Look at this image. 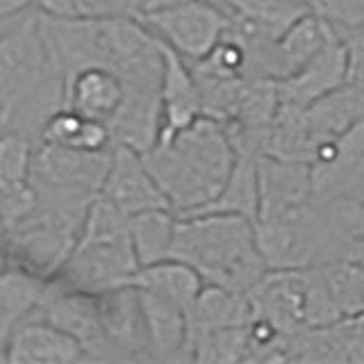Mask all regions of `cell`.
<instances>
[{
    "label": "cell",
    "mask_w": 364,
    "mask_h": 364,
    "mask_svg": "<svg viewBox=\"0 0 364 364\" xmlns=\"http://www.w3.org/2000/svg\"><path fill=\"white\" fill-rule=\"evenodd\" d=\"M348 82V53L346 46L333 28L330 37L310 62L299 71L278 80L280 105L305 109L314 100Z\"/></svg>",
    "instance_id": "obj_12"
},
{
    "label": "cell",
    "mask_w": 364,
    "mask_h": 364,
    "mask_svg": "<svg viewBox=\"0 0 364 364\" xmlns=\"http://www.w3.org/2000/svg\"><path fill=\"white\" fill-rule=\"evenodd\" d=\"M196 212H223L239 214L250 221H257L259 214V182H257V157L237 155L232 173L216 193V198ZM191 214V212H189Z\"/></svg>",
    "instance_id": "obj_25"
},
{
    "label": "cell",
    "mask_w": 364,
    "mask_h": 364,
    "mask_svg": "<svg viewBox=\"0 0 364 364\" xmlns=\"http://www.w3.org/2000/svg\"><path fill=\"white\" fill-rule=\"evenodd\" d=\"M39 316L66 330L82 344L87 358H109L112 346L100 321L96 296L77 291L62 284L60 280H50L48 296L39 310Z\"/></svg>",
    "instance_id": "obj_11"
},
{
    "label": "cell",
    "mask_w": 364,
    "mask_h": 364,
    "mask_svg": "<svg viewBox=\"0 0 364 364\" xmlns=\"http://www.w3.org/2000/svg\"><path fill=\"white\" fill-rule=\"evenodd\" d=\"M253 321V310H250L248 294H239L221 284H210L205 282L200 289L196 303L189 310V344L191 341L212 333V330L221 328H237V326H248Z\"/></svg>",
    "instance_id": "obj_19"
},
{
    "label": "cell",
    "mask_w": 364,
    "mask_h": 364,
    "mask_svg": "<svg viewBox=\"0 0 364 364\" xmlns=\"http://www.w3.org/2000/svg\"><path fill=\"white\" fill-rule=\"evenodd\" d=\"M5 130H7V123L3 119V114H0V132H5Z\"/></svg>",
    "instance_id": "obj_39"
},
{
    "label": "cell",
    "mask_w": 364,
    "mask_h": 364,
    "mask_svg": "<svg viewBox=\"0 0 364 364\" xmlns=\"http://www.w3.org/2000/svg\"><path fill=\"white\" fill-rule=\"evenodd\" d=\"M109 162L112 151H82L37 141L30 185L39 189L100 193Z\"/></svg>",
    "instance_id": "obj_7"
},
{
    "label": "cell",
    "mask_w": 364,
    "mask_h": 364,
    "mask_svg": "<svg viewBox=\"0 0 364 364\" xmlns=\"http://www.w3.org/2000/svg\"><path fill=\"white\" fill-rule=\"evenodd\" d=\"M50 289V280L23 267L7 264L0 273V318L11 326L39 314Z\"/></svg>",
    "instance_id": "obj_24"
},
{
    "label": "cell",
    "mask_w": 364,
    "mask_h": 364,
    "mask_svg": "<svg viewBox=\"0 0 364 364\" xmlns=\"http://www.w3.org/2000/svg\"><path fill=\"white\" fill-rule=\"evenodd\" d=\"M257 248L267 269H310L344 255L339 235L323 203H307L289 214L255 221Z\"/></svg>",
    "instance_id": "obj_5"
},
{
    "label": "cell",
    "mask_w": 364,
    "mask_h": 364,
    "mask_svg": "<svg viewBox=\"0 0 364 364\" xmlns=\"http://www.w3.org/2000/svg\"><path fill=\"white\" fill-rule=\"evenodd\" d=\"M303 117L318 144L341 136L364 119V87L353 82L341 85L307 105Z\"/></svg>",
    "instance_id": "obj_20"
},
{
    "label": "cell",
    "mask_w": 364,
    "mask_h": 364,
    "mask_svg": "<svg viewBox=\"0 0 364 364\" xmlns=\"http://www.w3.org/2000/svg\"><path fill=\"white\" fill-rule=\"evenodd\" d=\"M307 5L335 30L364 28V0H307Z\"/></svg>",
    "instance_id": "obj_30"
},
{
    "label": "cell",
    "mask_w": 364,
    "mask_h": 364,
    "mask_svg": "<svg viewBox=\"0 0 364 364\" xmlns=\"http://www.w3.org/2000/svg\"><path fill=\"white\" fill-rule=\"evenodd\" d=\"M96 303L112 350H128L130 355L146 353L148 355L146 326L136 287L128 284V287L105 291L96 296Z\"/></svg>",
    "instance_id": "obj_18"
},
{
    "label": "cell",
    "mask_w": 364,
    "mask_h": 364,
    "mask_svg": "<svg viewBox=\"0 0 364 364\" xmlns=\"http://www.w3.org/2000/svg\"><path fill=\"white\" fill-rule=\"evenodd\" d=\"M318 271L341 318L364 314V269L358 262L341 255L318 264Z\"/></svg>",
    "instance_id": "obj_27"
},
{
    "label": "cell",
    "mask_w": 364,
    "mask_h": 364,
    "mask_svg": "<svg viewBox=\"0 0 364 364\" xmlns=\"http://www.w3.org/2000/svg\"><path fill=\"white\" fill-rule=\"evenodd\" d=\"M34 136L9 128L0 132V191L28 187L34 166Z\"/></svg>",
    "instance_id": "obj_28"
},
{
    "label": "cell",
    "mask_w": 364,
    "mask_h": 364,
    "mask_svg": "<svg viewBox=\"0 0 364 364\" xmlns=\"http://www.w3.org/2000/svg\"><path fill=\"white\" fill-rule=\"evenodd\" d=\"M5 23H7V21H0V34H3V32L11 26V23H9V26H5Z\"/></svg>",
    "instance_id": "obj_40"
},
{
    "label": "cell",
    "mask_w": 364,
    "mask_h": 364,
    "mask_svg": "<svg viewBox=\"0 0 364 364\" xmlns=\"http://www.w3.org/2000/svg\"><path fill=\"white\" fill-rule=\"evenodd\" d=\"M136 18L187 62L203 60L223 39L232 21L228 5L216 0H191L178 7L146 11Z\"/></svg>",
    "instance_id": "obj_6"
},
{
    "label": "cell",
    "mask_w": 364,
    "mask_h": 364,
    "mask_svg": "<svg viewBox=\"0 0 364 364\" xmlns=\"http://www.w3.org/2000/svg\"><path fill=\"white\" fill-rule=\"evenodd\" d=\"M259 214L257 219L289 214L314 200L312 166L273 155L257 157Z\"/></svg>",
    "instance_id": "obj_13"
},
{
    "label": "cell",
    "mask_w": 364,
    "mask_h": 364,
    "mask_svg": "<svg viewBox=\"0 0 364 364\" xmlns=\"http://www.w3.org/2000/svg\"><path fill=\"white\" fill-rule=\"evenodd\" d=\"M250 326V323H248ZM248 326L221 328L196 337L189 346L193 362H244L248 350Z\"/></svg>",
    "instance_id": "obj_29"
},
{
    "label": "cell",
    "mask_w": 364,
    "mask_h": 364,
    "mask_svg": "<svg viewBox=\"0 0 364 364\" xmlns=\"http://www.w3.org/2000/svg\"><path fill=\"white\" fill-rule=\"evenodd\" d=\"M230 18L242 30L262 39L278 41L296 21L312 11L307 3L296 0H223Z\"/></svg>",
    "instance_id": "obj_22"
},
{
    "label": "cell",
    "mask_w": 364,
    "mask_h": 364,
    "mask_svg": "<svg viewBox=\"0 0 364 364\" xmlns=\"http://www.w3.org/2000/svg\"><path fill=\"white\" fill-rule=\"evenodd\" d=\"M139 291L144 326H146V344L148 358L159 362L189 360V312L173 301L151 294L146 289Z\"/></svg>",
    "instance_id": "obj_16"
},
{
    "label": "cell",
    "mask_w": 364,
    "mask_h": 364,
    "mask_svg": "<svg viewBox=\"0 0 364 364\" xmlns=\"http://www.w3.org/2000/svg\"><path fill=\"white\" fill-rule=\"evenodd\" d=\"M77 0H34V5L41 14L48 16H77Z\"/></svg>",
    "instance_id": "obj_33"
},
{
    "label": "cell",
    "mask_w": 364,
    "mask_h": 364,
    "mask_svg": "<svg viewBox=\"0 0 364 364\" xmlns=\"http://www.w3.org/2000/svg\"><path fill=\"white\" fill-rule=\"evenodd\" d=\"M168 257L196 269L205 282L239 294H248L269 271L257 248L255 221L223 212L178 214Z\"/></svg>",
    "instance_id": "obj_3"
},
{
    "label": "cell",
    "mask_w": 364,
    "mask_h": 364,
    "mask_svg": "<svg viewBox=\"0 0 364 364\" xmlns=\"http://www.w3.org/2000/svg\"><path fill=\"white\" fill-rule=\"evenodd\" d=\"M132 287L162 296V299L173 301L189 312L191 305L196 303L200 289L205 287V280L196 269H191L185 262L166 257L136 271Z\"/></svg>",
    "instance_id": "obj_23"
},
{
    "label": "cell",
    "mask_w": 364,
    "mask_h": 364,
    "mask_svg": "<svg viewBox=\"0 0 364 364\" xmlns=\"http://www.w3.org/2000/svg\"><path fill=\"white\" fill-rule=\"evenodd\" d=\"M178 214L171 208L146 210L130 216V237L139 267L155 264L171 255Z\"/></svg>",
    "instance_id": "obj_26"
},
{
    "label": "cell",
    "mask_w": 364,
    "mask_h": 364,
    "mask_svg": "<svg viewBox=\"0 0 364 364\" xmlns=\"http://www.w3.org/2000/svg\"><path fill=\"white\" fill-rule=\"evenodd\" d=\"M5 232H7V225H5V216H3V210H0V242L5 239Z\"/></svg>",
    "instance_id": "obj_38"
},
{
    "label": "cell",
    "mask_w": 364,
    "mask_h": 364,
    "mask_svg": "<svg viewBox=\"0 0 364 364\" xmlns=\"http://www.w3.org/2000/svg\"><path fill=\"white\" fill-rule=\"evenodd\" d=\"M125 96L119 73L105 66H85L64 77V107H71L87 119L109 123Z\"/></svg>",
    "instance_id": "obj_17"
},
{
    "label": "cell",
    "mask_w": 364,
    "mask_h": 364,
    "mask_svg": "<svg viewBox=\"0 0 364 364\" xmlns=\"http://www.w3.org/2000/svg\"><path fill=\"white\" fill-rule=\"evenodd\" d=\"M146 0H77V16L89 18H136L141 14Z\"/></svg>",
    "instance_id": "obj_31"
},
{
    "label": "cell",
    "mask_w": 364,
    "mask_h": 364,
    "mask_svg": "<svg viewBox=\"0 0 364 364\" xmlns=\"http://www.w3.org/2000/svg\"><path fill=\"white\" fill-rule=\"evenodd\" d=\"M162 60L164 71L162 87H159V96H162V132H159V141L176 136L205 114L200 87L191 71V64L164 41Z\"/></svg>",
    "instance_id": "obj_14"
},
{
    "label": "cell",
    "mask_w": 364,
    "mask_h": 364,
    "mask_svg": "<svg viewBox=\"0 0 364 364\" xmlns=\"http://www.w3.org/2000/svg\"><path fill=\"white\" fill-rule=\"evenodd\" d=\"M100 193L128 216L146 210L171 208L144 153L125 144H117L112 148V162Z\"/></svg>",
    "instance_id": "obj_10"
},
{
    "label": "cell",
    "mask_w": 364,
    "mask_h": 364,
    "mask_svg": "<svg viewBox=\"0 0 364 364\" xmlns=\"http://www.w3.org/2000/svg\"><path fill=\"white\" fill-rule=\"evenodd\" d=\"M139 269L130 237V216L98 193L87 210L73 253L55 280L71 289L100 296L132 284Z\"/></svg>",
    "instance_id": "obj_4"
},
{
    "label": "cell",
    "mask_w": 364,
    "mask_h": 364,
    "mask_svg": "<svg viewBox=\"0 0 364 364\" xmlns=\"http://www.w3.org/2000/svg\"><path fill=\"white\" fill-rule=\"evenodd\" d=\"M310 269H269L248 291L253 318H264L280 333L291 335L307 328Z\"/></svg>",
    "instance_id": "obj_9"
},
{
    "label": "cell",
    "mask_w": 364,
    "mask_h": 364,
    "mask_svg": "<svg viewBox=\"0 0 364 364\" xmlns=\"http://www.w3.org/2000/svg\"><path fill=\"white\" fill-rule=\"evenodd\" d=\"M30 5H34V0H0V21H14L26 14Z\"/></svg>",
    "instance_id": "obj_34"
},
{
    "label": "cell",
    "mask_w": 364,
    "mask_h": 364,
    "mask_svg": "<svg viewBox=\"0 0 364 364\" xmlns=\"http://www.w3.org/2000/svg\"><path fill=\"white\" fill-rule=\"evenodd\" d=\"M333 32V26L326 23L314 11H307L294 26L273 43L271 50V77L282 80L296 73L303 64L321 50V46Z\"/></svg>",
    "instance_id": "obj_21"
},
{
    "label": "cell",
    "mask_w": 364,
    "mask_h": 364,
    "mask_svg": "<svg viewBox=\"0 0 364 364\" xmlns=\"http://www.w3.org/2000/svg\"><path fill=\"white\" fill-rule=\"evenodd\" d=\"M348 53V82L364 87V28L337 30Z\"/></svg>",
    "instance_id": "obj_32"
},
{
    "label": "cell",
    "mask_w": 364,
    "mask_h": 364,
    "mask_svg": "<svg viewBox=\"0 0 364 364\" xmlns=\"http://www.w3.org/2000/svg\"><path fill=\"white\" fill-rule=\"evenodd\" d=\"M9 264V255H7V248H5V242H0V273H3Z\"/></svg>",
    "instance_id": "obj_37"
},
{
    "label": "cell",
    "mask_w": 364,
    "mask_h": 364,
    "mask_svg": "<svg viewBox=\"0 0 364 364\" xmlns=\"http://www.w3.org/2000/svg\"><path fill=\"white\" fill-rule=\"evenodd\" d=\"M344 257L358 262V264L364 269V239H350V242H346Z\"/></svg>",
    "instance_id": "obj_35"
},
{
    "label": "cell",
    "mask_w": 364,
    "mask_h": 364,
    "mask_svg": "<svg viewBox=\"0 0 364 364\" xmlns=\"http://www.w3.org/2000/svg\"><path fill=\"white\" fill-rule=\"evenodd\" d=\"M11 330H14V326L0 318V362H5V355H7V341H9Z\"/></svg>",
    "instance_id": "obj_36"
},
{
    "label": "cell",
    "mask_w": 364,
    "mask_h": 364,
    "mask_svg": "<svg viewBox=\"0 0 364 364\" xmlns=\"http://www.w3.org/2000/svg\"><path fill=\"white\" fill-rule=\"evenodd\" d=\"M296 3H307V0H296Z\"/></svg>",
    "instance_id": "obj_42"
},
{
    "label": "cell",
    "mask_w": 364,
    "mask_h": 364,
    "mask_svg": "<svg viewBox=\"0 0 364 364\" xmlns=\"http://www.w3.org/2000/svg\"><path fill=\"white\" fill-rule=\"evenodd\" d=\"M64 107V77L46 48L39 14L23 16L0 34V114L9 128L39 136L43 121Z\"/></svg>",
    "instance_id": "obj_2"
},
{
    "label": "cell",
    "mask_w": 364,
    "mask_h": 364,
    "mask_svg": "<svg viewBox=\"0 0 364 364\" xmlns=\"http://www.w3.org/2000/svg\"><path fill=\"white\" fill-rule=\"evenodd\" d=\"M80 360H87L82 344L43 316L37 318V314L18 321L7 341L5 362L11 364H68Z\"/></svg>",
    "instance_id": "obj_15"
},
{
    "label": "cell",
    "mask_w": 364,
    "mask_h": 364,
    "mask_svg": "<svg viewBox=\"0 0 364 364\" xmlns=\"http://www.w3.org/2000/svg\"><path fill=\"white\" fill-rule=\"evenodd\" d=\"M358 198L364 203V185H362V187H360V191H358Z\"/></svg>",
    "instance_id": "obj_41"
},
{
    "label": "cell",
    "mask_w": 364,
    "mask_h": 364,
    "mask_svg": "<svg viewBox=\"0 0 364 364\" xmlns=\"http://www.w3.org/2000/svg\"><path fill=\"white\" fill-rule=\"evenodd\" d=\"M171 210L189 214L216 198L232 173L237 151L223 121L203 114L176 136L144 153Z\"/></svg>",
    "instance_id": "obj_1"
},
{
    "label": "cell",
    "mask_w": 364,
    "mask_h": 364,
    "mask_svg": "<svg viewBox=\"0 0 364 364\" xmlns=\"http://www.w3.org/2000/svg\"><path fill=\"white\" fill-rule=\"evenodd\" d=\"M310 166L316 203L358 196L364 185V119L318 146Z\"/></svg>",
    "instance_id": "obj_8"
}]
</instances>
